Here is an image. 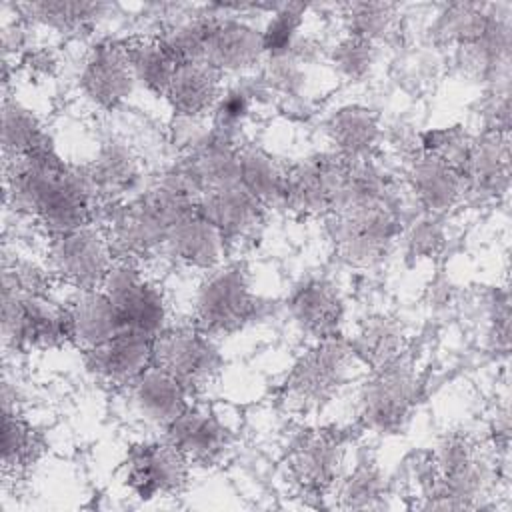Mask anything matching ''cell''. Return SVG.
I'll list each match as a JSON object with an SVG mask.
<instances>
[{"label": "cell", "mask_w": 512, "mask_h": 512, "mask_svg": "<svg viewBox=\"0 0 512 512\" xmlns=\"http://www.w3.org/2000/svg\"><path fill=\"white\" fill-rule=\"evenodd\" d=\"M6 200L56 236L92 224L98 196L86 166L66 164L44 144L24 158L8 160Z\"/></svg>", "instance_id": "6da1fadb"}, {"label": "cell", "mask_w": 512, "mask_h": 512, "mask_svg": "<svg viewBox=\"0 0 512 512\" xmlns=\"http://www.w3.org/2000/svg\"><path fill=\"white\" fill-rule=\"evenodd\" d=\"M428 508H478L494 484V468L476 438L462 432L444 436L432 458Z\"/></svg>", "instance_id": "7a4b0ae2"}, {"label": "cell", "mask_w": 512, "mask_h": 512, "mask_svg": "<svg viewBox=\"0 0 512 512\" xmlns=\"http://www.w3.org/2000/svg\"><path fill=\"white\" fill-rule=\"evenodd\" d=\"M354 354L344 340L322 338L292 366L282 386L290 410L312 412L326 406L352 376Z\"/></svg>", "instance_id": "3957f363"}, {"label": "cell", "mask_w": 512, "mask_h": 512, "mask_svg": "<svg viewBox=\"0 0 512 512\" xmlns=\"http://www.w3.org/2000/svg\"><path fill=\"white\" fill-rule=\"evenodd\" d=\"M256 294L244 266L214 268L194 296L196 326L208 336H226L246 326L256 314Z\"/></svg>", "instance_id": "277c9868"}, {"label": "cell", "mask_w": 512, "mask_h": 512, "mask_svg": "<svg viewBox=\"0 0 512 512\" xmlns=\"http://www.w3.org/2000/svg\"><path fill=\"white\" fill-rule=\"evenodd\" d=\"M2 340L14 350H46L70 340L66 308L46 294L24 296L2 288Z\"/></svg>", "instance_id": "5b68a950"}, {"label": "cell", "mask_w": 512, "mask_h": 512, "mask_svg": "<svg viewBox=\"0 0 512 512\" xmlns=\"http://www.w3.org/2000/svg\"><path fill=\"white\" fill-rule=\"evenodd\" d=\"M50 272L76 290L100 288L114 266V252L104 228L86 224L56 234L48 248Z\"/></svg>", "instance_id": "8992f818"}, {"label": "cell", "mask_w": 512, "mask_h": 512, "mask_svg": "<svg viewBox=\"0 0 512 512\" xmlns=\"http://www.w3.org/2000/svg\"><path fill=\"white\" fill-rule=\"evenodd\" d=\"M154 366L176 378L190 394L206 388L222 370L212 338L194 326L164 328L154 338Z\"/></svg>", "instance_id": "52a82bcc"}, {"label": "cell", "mask_w": 512, "mask_h": 512, "mask_svg": "<svg viewBox=\"0 0 512 512\" xmlns=\"http://www.w3.org/2000/svg\"><path fill=\"white\" fill-rule=\"evenodd\" d=\"M418 376L402 356L378 370L364 382L358 396L360 420L376 432H392L402 426L416 404Z\"/></svg>", "instance_id": "ba28073f"}, {"label": "cell", "mask_w": 512, "mask_h": 512, "mask_svg": "<svg viewBox=\"0 0 512 512\" xmlns=\"http://www.w3.org/2000/svg\"><path fill=\"white\" fill-rule=\"evenodd\" d=\"M396 216L390 204L352 208L330 214V234L344 262L350 266H374L394 238Z\"/></svg>", "instance_id": "9c48e42d"}, {"label": "cell", "mask_w": 512, "mask_h": 512, "mask_svg": "<svg viewBox=\"0 0 512 512\" xmlns=\"http://www.w3.org/2000/svg\"><path fill=\"white\" fill-rule=\"evenodd\" d=\"M102 292L118 310L126 328L156 338L166 328V302L160 288L136 262L118 260L102 282Z\"/></svg>", "instance_id": "30bf717a"}, {"label": "cell", "mask_w": 512, "mask_h": 512, "mask_svg": "<svg viewBox=\"0 0 512 512\" xmlns=\"http://www.w3.org/2000/svg\"><path fill=\"white\" fill-rule=\"evenodd\" d=\"M190 462L168 440L132 446L124 462V482L142 500L178 494L188 482Z\"/></svg>", "instance_id": "8fae6325"}, {"label": "cell", "mask_w": 512, "mask_h": 512, "mask_svg": "<svg viewBox=\"0 0 512 512\" xmlns=\"http://www.w3.org/2000/svg\"><path fill=\"white\" fill-rule=\"evenodd\" d=\"M346 456V440L332 430H308L288 448V474L306 492L322 494L334 486Z\"/></svg>", "instance_id": "7c38bea8"}, {"label": "cell", "mask_w": 512, "mask_h": 512, "mask_svg": "<svg viewBox=\"0 0 512 512\" xmlns=\"http://www.w3.org/2000/svg\"><path fill=\"white\" fill-rule=\"evenodd\" d=\"M348 160L334 152L316 154L288 168L284 206L304 216L330 214Z\"/></svg>", "instance_id": "4fadbf2b"}, {"label": "cell", "mask_w": 512, "mask_h": 512, "mask_svg": "<svg viewBox=\"0 0 512 512\" xmlns=\"http://www.w3.org/2000/svg\"><path fill=\"white\" fill-rule=\"evenodd\" d=\"M104 230L114 256H118V260L136 262L164 248L168 224L142 200V196H136L134 200L112 208Z\"/></svg>", "instance_id": "5bb4252c"}, {"label": "cell", "mask_w": 512, "mask_h": 512, "mask_svg": "<svg viewBox=\"0 0 512 512\" xmlns=\"http://www.w3.org/2000/svg\"><path fill=\"white\" fill-rule=\"evenodd\" d=\"M172 442L190 464L214 466L232 446V432L216 412L188 404L186 410L166 428Z\"/></svg>", "instance_id": "9a60e30c"}, {"label": "cell", "mask_w": 512, "mask_h": 512, "mask_svg": "<svg viewBox=\"0 0 512 512\" xmlns=\"http://www.w3.org/2000/svg\"><path fill=\"white\" fill-rule=\"evenodd\" d=\"M136 78L126 56L124 44L102 42L84 62L80 72V88L84 96L98 108L112 110L132 96Z\"/></svg>", "instance_id": "2e32d148"}, {"label": "cell", "mask_w": 512, "mask_h": 512, "mask_svg": "<svg viewBox=\"0 0 512 512\" xmlns=\"http://www.w3.org/2000/svg\"><path fill=\"white\" fill-rule=\"evenodd\" d=\"M86 364L100 380L132 386L154 364V338L130 328L86 352Z\"/></svg>", "instance_id": "e0dca14e"}, {"label": "cell", "mask_w": 512, "mask_h": 512, "mask_svg": "<svg viewBox=\"0 0 512 512\" xmlns=\"http://www.w3.org/2000/svg\"><path fill=\"white\" fill-rule=\"evenodd\" d=\"M196 212L214 224L228 242L254 234L262 224L264 206L238 182L204 192L196 202Z\"/></svg>", "instance_id": "ac0fdd59"}, {"label": "cell", "mask_w": 512, "mask_h": 512, "mask_svg": "<svg viewBox=\"0 0 512 512\" xmlns=\"http://www.w3.org/2000/svg\"><path fill=\"white\" fill-rule=\"evenodd\" d=\"M264 54L262 32L234 18H216L204 62L218 74H244L260 64Z\"/></svg>", "instance_id": "d6986e66"}, {"label": "cell", "mask_w": 512, "mask_h": 512, "mask_svg": "<svg viewBox=\"0 0 512 512\" xmlns=\"http://www.w3.org/2000/svg\"><path fill=\"white\" fill-rule=\"evenodd\" d=\"M66 308L68 336L84 352L112 340L126 326L102 288L76 290Z\"/></svg>", "instance_id": "ffe728a7"}, {"label": "cell", "mask_w": 512, "mask_h": 512, "mask_svg": "<svg viewBox=\"0 0 512 512\" xmlns=\"http://www.w3.org/2000/svg\"><path fill=\"white\" fill-rule=\"evenodd\" d=\"M408 180L418 202L430 214L454 208L466 194L462 172L448 162L418 150L408 166Z\"/></svg>", "instance_id": "44dd1931"}, {"label": "cell", "mask_w": 512, "mask_h": 512, "mask_svg": "<svg viewBox=\"0 0 512 512\" xmlns=\"http://www.w3.org/2000/svg\"><path fill=\"white\" fill-rule=\"evenodd\" d=\"M162 250L186 266L214 270L224 256L226 240L214 224L192 212L168 228Z\"/></svg>", "instance_id": "7402d4cb"}, {"label": "cell", "mask_w": 512, "mask_h": 512, "mask_svg": "<svg viewBox=\"0 0 512 512\" xmlns=\"http://www.w3.org/2000/svg\"><path fill=\"white\" fill-rule=\"evenodd\" d=\"M462 174L466 192H476L480 196L502 194L510 176L508 134L486 130L482 136L472 138Z\"/></svg>", "instance_id": "603a6c76"}, {"label": "cell", "mask_w": 512, "mask_h": 512, "mask_svg": "<svg viewBox=\"0 0 512 512\" xmlns=\"http://www.w3.org/2000/svg\"><path fill=\"white\" fill-rule=\"evenodd\" d=\"M188 390L158 366H150L132 384V404L150 424L168 428L188 406Z\"/></svg>", "instance_id": "cb8c5ba5"}, {"label": "cell", "mask_w": 512, "mask_h": 512, "mask_svg": "<svg viewBox=\"0 0 512 512\" xmlns=\"http://www.w3.org/2000/svg\"><path fill=\"white\" fill-rule=\"evenodd\" d=\"M220 74L206 62H184L168 84L164 98L178 118H202L220 98Z\"/></svg>", "instance_id": "d4e9b609"}, {"label": "cell", "mask_w": 512, "mask_h": 512, "mask_svg": "<svg viewBox=\"0 0 512 512\" xmlns=\"http://www.w3.org/2000/svg\"><path fill=\"white\" fill-rule=\"evenodd\" d=\"M290 314L294 322L308 334L322 338L336 336L344 306L340 292L326 280H312L298 288L290 298Z\"/></svg>", "instance_id": "484cf974"}, {"label": "cell", "mask_w": 512, "mask_h": 512, "mask_svg": "<svg viewBox=\"0 0 512 512\" xmlns=\"http://www.w3.org/2000/svg\"><path fill=\"white\" fill-rule=\"evenodd\" d=\"M326 134L344 160H368L380 140V124L372 110L350 104L338 108L326 122Z\"/></svg>", "instance_id": "4316f807"}, {"label": "cell", "mask_w": 512, "mask_h": 512, "mask_svg": "<svg viewBox=\"0 0 512 512\" xmlns=\"http://www.w3.org/2000/svg\"><path fill=\"white\" fill-rule=\"evenodd\" d=\"M98 200L118 202L140 182V164L122 142H108L86 166Z\"/></svg>", "instance_id": "83f0119b"}, {"label": "cell", "mask_w": 512, "mask_h": 512, "mask_svg": "<svg viewBox=\"0 0 512 512\" xmlns=\"http://www.w3.org/2000/svg\"><path fill=\"white\" fill-rule=\"evenodd\" d=\"M346 344L358 362L366 364L370 370H378L402 356L404 330L396 318L374 314L360 322Z\"/></svg>", "instance_id": "f1b7e54d"}, {"label": "cell", "mask_w": 512, "mask_h": 512, "mask_svg": "<svg viewBox=\"0 0 512 512\" xmlns=\"http://www.w3.org/2000/svg\"><path fill=\"white\" fill-rule=\"evenodd\" d=\"M288 168L256 146L240 148V184L266 208L284 204Z\"/></svg>", "instance_id": "f546056e"}, {"label": "cell", "mask_w": 512, "mask_h": 512, "mask_svg": "<svg viewBox=\"0 0 512 512\" xmlns=\"http://www.w3.org/2000/svg\"><path fill=\"white\" fill-rule=\"evenodd\" d=\"M124 50L130 60L136 84H142L148 92L156 96H164L178 62L164 48L160 38L136 36L124 42Z\"/></svg>", "instance_id": "4dcf8cb0"}, {"label": "cell", "mask_w": 512, "mask_h": 512, "mask_svg": "<svg viewBox=\"0 0 512 512\" xmlns=\"http://www.w3.org/2000/svg\"><path fill=\"white\" fill-rule=\"evenodd\" d=\"M494 6L476 2H454L446 4L432 22V36L438 44L464 46L476 40L488 26Z\"/></svg>", "instance_id": "1f68e13d"}, {"label": "cell", "mask_w": 512, "mask_h": 512, "mask_svg": "<svg viewBox=\"0 0 512 512\" xmlns=\"http://www.w3.org/2000/svg\"><path fill=\"white\" fill-rule=\"evenodd\" d=\"M32 20L64 32V34H80L82 30H90L98 24L100 18L106 16L108 6L102 2H66V0H42L22 6Z\"/></svg>", "instance_id": "d6a6232c"}, {"label": "cell", "mask_w": 512, "mask_h": 512, "mask_svg": "<svg viewBox=\"0 0 512 512\" xmlns=\"http://www.w3.org/2000/svg\"><path fill=\"white\" fill-rule=\"evenodd\" d=\"M48 144L40 120L14 98L2 102V150L6 160H18Z\"/></svg>", "instance_id": "836d02e7"}, {"label": "cell", "mask_w": 512, "mask_h": 512, "mask_svg": "<svg viewBox=\"0 0 512 512\" xmlns=\"http://www.w3.org/2000/svg\"><path fill=\"white\" fill-rule=\"evenodd\" d=\"M214 20H216L214 16H206V14L176 16L168 20V24L164 26L158 38L178 64L204 62Z\"/></svg>", "instance_id": "e575fe53"}, {"label": "cell", "mask_w": 512, "mask_h": 512, "mask_svg": "<svg viewBox=\"0 0 512 512\" xmlns=\"http://www.w3.org/2000/svg\"><path fill=\"white\" fill-rule=\"evenodd\" d=\"M42 452V438L18 412H2V472H26Z\"/></svg>", "instance_id": "d590c367"}, {"label": "cell", "mask_w": 512, "mask_h": 512, "mask_svg": "<svg viewBox=\"0 0 512 512\" xmlns=\"http://www.w3.org/2000/svg\"><path fill=\"white\" fill-rule=\"evenodd\" d=\"M386 484L380 468L368 460L360 458L354 470L338 486V502L342 508L350 510H378L386 502Z\"/></svg>", "instance_id": "8d00e7d4"}, {"label": "cell", "mask_w": 512, "mask_h": 512, "mask_svg": "<svg viewBox=\"0 0 512 512\" xmlns=\"http://www.w3.org/2000/svg\"><path fill=\"white\" fill-rule=\"evenodd\" d=\"M342 20L348 34L380 42L396 26V6L388 2H350L342 6Z\"/></svg>", "instance_id": "74e56055"}, {"label": "cell", "mask_w": 512, "mask_h": 512, "mask_svg": "<svg viewBox=\"0 0 512 512\" xmlns=\"http://www.w3.org/2000/svg\"><path fill=\"white\" fill-rule=\"evenodd\" d=\"M330 60L342 78L350 82H362L374 70L376 44L370 40L346 34L334 44L330 52Z\"/></svg>", "instance_id": "f35d334b"}, {"label": "cell", "mask_w": 512, "mask_h": 512, "mask_svg": "<svg viewBox=\"0 0 512 512\" xmlns=\"http://www.w3.org/2000/svg\"><path fill=\"white\" fill-rule=\"evenodd\" d=\"M304 4H282L262 30L264 52L272 56H284L298 40V30L304 20Z\"/></svg>", "instance_id": "ab89813d"}, {"label": "cell", "mask_w": 512, "mask_h": 512, "mask_svg": "<svg viewBox=\"0 0 512 512\" xmlns=\"http://www.w3.org/2000/svg\"><path fill=\"white\" fill-rule=\"evenodd\" d=\"M250 112V94L242 88H232L220 94L212 108V134L236 142L242 122Z\"/></svg>", "instance_id": "60d3db41"}, {"label": "cell", "mask_w": 512, "mask_h": 512, "mask_svg": "<svg viewBox=\"0 0 512 512\" xmlns=\"http://www.w3.org/2000/svg\"><path fill=\"white\" fill-rule=\"evenodd\" d=\"M472 146V136L466 134L460 126L430 130L420 140V150L426 154H432L450 166L458 168L462 172L468 152ZM464 176V174H462Z\"/></svg>", "instance_id": "b9f144b4"}, {"label": "cell", "mask_w": 512, "mask_h": 512, "mask_svg": "<svg viewBox=\"0 0 512 512\" xmlns=\"http://www.w3.org/2000/svg\"><path fill=\"white\" fill-rule=\"evenodd\" d=\"M48 284H50L48 272L36 262L22 260V258L4 260L2 288H10L24 296H36V294H46Z\"/></svg>", "instance_id": "7bdbcfd3"}, {"label": "cell", "mask_w": 512, "mask_h": 512, "mask_svg": "<svg viewBox=\"0 0 512 512\" xmlns=\"http://www.w3.org/2000/svg\"><path fill=\"white\" fill-rule=\"evenodd\" d=\"M262 82L268 90H274L282 96H294L304 86L302 62H298L296 58H292L288 54L272 56L264 70Z\"/></svg>", "instance_id": "ee69618b"}, {"label": "cell", "mask_w": 512, "mask_h": 512, "mask_svg": "<svg viewBox=\"0 0 512 512\" xmlns=\"http://www.w3.org/2000/svg\"><path fill=\"white\" fill-rule=\"evenodd\" d=\"M410 246L414 252H430L440 244V230L432 218L422 220L418 228L412 230L410 234Z\"/></svg>", "instance_id": "f6af8a7d"}]
</instances>
